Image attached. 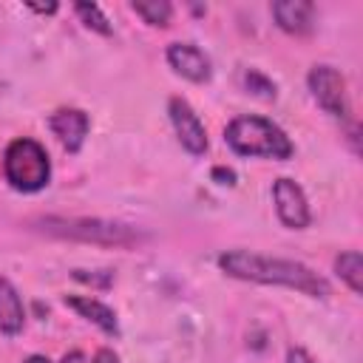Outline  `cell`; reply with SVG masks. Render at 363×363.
Returning a JSON list of instances; mask_svg holds the SVG:
<instances>
[{
    "label": "cell",
    "instance_id": "cell-1",
    "mask_svg": "<svg viewBox=\"0 0 363 363\" xmlns=\"http://www.w3.org/2000/svg\"><path fill=\"white\" fill-rule=\"evenodd\" d=\"M218 267L227 275L241 278V281L278 284V286H289V289H298V292L312 295V298L329 295L326 278H320L315 269H309L301 261L269 258V255H258V252H247V250H230V252L218 255Z\"/></svg>",
    "mask_w": 363,
    "mask_h": 363
},
{
    "label": "cell",
    "instance_id": "cell-2",
    "mask_svg": "<svg viewBox=\"0 0 363 363\" xmlns=\"http://www.w3.org/2000/svg\"><path fill=\"white\" fill-rule=\"evenodd\" d=\"M224 142L238 156H264V159H289L295 153L289 136L264 116H235L227 130Z\"/></svg>",
    "mask_w": 363,
    "mask_h": 363
},
{
    "label": "cell",
    "instance_id": "cell-3",
    "mask_svg": "<svg viewBox=\"0 0 363 363\" xmlns=\"http://www.w3.org/2000/svg\"><path fill=\"white\" fill-rule=\"evenodd\" d=\"M48 235L57 238H71V241H91V244H105V247H136L139 241H145V233L130 227V224H119V221H102V218H60V216H48L37 221Z\"/></svg>",
    "mask_w": 363,
    "mask_h": 363
},
{
    "label": "cell",
    "instance_id": "cell-4",
    "mask_svg": "<svg viewBox=\"0 0 363 363\" xmlns=\"http://www.w3.org/2000/svg\"><path fill=\"white\" fill-rule=\"evenodd\" d=\"M3 173H6V182L20 190V193H37L48 184L51 179V162H48V153L40 142L34 139H14L9 147H6V156H3Z\"/></svg>",
    "mask_w": 363,
    "mask_h": 363
},
{
    "label": "cell",
    "instance_id": "cell-5",
    "mask_svg": "<svg viewBox=\"0 0 363 363\" xmlns=\"http://www.w3.org/2000/svg\"><path fill=\"white\" fill-rule=\"evenodd\" d=\"M312 96L318 99V105L335 116V119H349V96H346V79L340 77L337 68L332 65H315L306 77Z\"/></svg>",
    "mask_w": 363,
    "mask_h": 363
},
{
    "label": "cell",
    "instance_id": "cell-6",
    "mask_svg": "<svg viewBox=\"0 0 363 363\" xmlns=\"http://www.w3.org/2000/svg\"><path fill=\"white\" fill-rule=\"evenodd\" d=\"M167 113H170V122L176 128V136H179L182 147L187 153H193V156H201L207 150V130H204L199 113L182 96H173L167 102Z\"/></svg>",
    "mask_w": 363,
    "mask_h": 363
},
{
    "label": "cell",
    "instance_id": "cell-7",
    "mask_svg": "<svg viewBox=\"0 0 363 363\" xmlns=\"http://www.w3.org/2000/svg\"><path fill=\"white\" fill-rule=\"evenodd\" d=\"M272 201H275V213L284 221V227L303 230L309 224L306 196H303V190L292 179H275V184H272Z\"/></svg>",
    "mask_w": 363,
    "mask_h": 363
},
{
    "label": "cell",
    "instance_id": "cell-8",
    "mask_svg": "<svg viewBox=\"0 0 363 363\" xmlns=\"http://www.w3.org/2000/svg\"><path fill=\"white\" fill-rule=\"evenodd\" d=\"M167 62L176 74H182L190 82H207L213 74L207 54L193 43H170L167 45Z\"/></svg>",
    "mask_w": 363,
    "mask_h": 363
},
{
    "label": "cell",
    "instance_id": "cell-9",
    "mask_svg": "<svg viewBox=\"0 0 363 363\" xmlns=\"http://www.w3.org/2000/svg\"><path fill=\"white\" fill-rule=\"evenodd\" d=\"M48 128L54 130V136L60 139V145L68 150V153H77L88 136V113L79 111V108H62L57 113L48 116Z\"/></svg>",
    "mask_w": 363,
    "mask_h": 363
},
{
    "label": "cell",
    "instance_id": "cell-10",
    "mask_svg": "<svg viewBox=\"0 0 363 363\" xmlns=\"http://www.w3.org/2000/svg\"><path fill=\"white\" fill-rule=\"evenodd\" d=\"M272 17L286 34H309L315 26V6L309 0H278L272 3Z\"/></svg>",
    "mask_w": 363,
    "mask_h": 363
},
{
    "label": "cell",
    "instance_id": "cell-11",
    "mask_svg": "<svg viewBox=\"0 0 363 363\" xmlns=\"http://www.w3.org/2000/svg\"><path fill=\"white\" fill-rule=\"evenodd\" d=\"M65 306H71L74 312H79V318L96 323L105 335H119V320H116L113 309L105 306L102 301H96L91 295H65Z\"/></svg>",
    "mask_w": 363,
    "mask_h": 363
},
{
    "label": "cell",
    "instance_id": "cell-12",
    "mask_svg": "<svg viewBox=\"0 0 363 363\" xmlns=\"http://www.w3.org/2000/svg\"><path fill=\"white\" fill-rule=\"evenodd\" d=\"M26 323V309L23 301L9 278H0V332L3 335H17Z\"/></svg>",
    "mask_w": 363,
    "mask_h": 363
},
{
    "label": "cell",
    "instance_id": "cell-13",
    "mask_svg": "<svg viewBox=\"0 0 363 363\" xmlns=\"http://www.w3.org/2000/svg\"><path fill=\"white\" fill-rule=\"evenodd\" d=\"M335 272L340 275V281H346V286L360 295L363 292V258L357 250H346L335 258Z\"/></svg>",
    "mask_w": 363,
    "mask_h": 363
},
{
    "label": "cell",
    "instance_id": "cell-14",
    "mask_svg": "<svg viewBox=\"0 0 363 363\" xmlns=\"http://www.w3.org/2000/svg\"><path fill=\"white\" fill-rule=\"evenodd\" d=\"M133 11L150 26H167L170 14H173V6L164 3V0H153V3H133Z\"/></svg>",
    "mask_w": 363,
    "mask_h": 363
},
{
    "label": "cell",
    "instance_id": "cell-15",
    "mask_svg": "<svg viewBox=\"0 0 363 363\" xmlns=\"http://www.w3.org/2000/svg\"><path fill=\"white\" fill-rule=\"evenodd\" d=\"M74 11L82 17V23H85L91 31H96V34H111V23H108V17L99 11L96 3H77Z\"/></svg>",
    "mask_w": 363,
    "mask_h": 363
},
{
    "label": "cell",
    "instance_id": "cell-16",
    "mask_svg": "<svg viewBox=\"0 0 363 363\" xmlns=\"http://www.w3.org/2000/svg\"><path fill=\"white\" fill-rule=\"evenodd\" d=\"M244 85H247L255 96H261V99H275V82H272L269 77H264L261 71H247V74H244Z\"/></svg>",
    "mask_w": 363,
    "mask_h": 363
},
{
    "label": "cell",
    "instance_id": "cell-17",
    "mask_svg": "<svg viewBox=\"0 0 363 363\" xmlns=\"http://www.w3.org/2000/svg\"><path fill=\"white\" fill-rule=\"evenodd\" d=\"M286 363H315V360L309 357V352H306V349H301V346H292V349L286 352Z\"/></svg>",
    "mask_w": 363,
    "mask_h": 363
},
{
    "label": "cell",
    "instance_id": "cell-18",
    "mask_svg": "<svg viewBox=\"0 0 363 363\" xmlns=\"http://www.w3.org/2000/svg\"><path fill=\"white\" fill-rule=\"evenodd\" d=\"M213 179L218 184H235V173L230 167H213Z\"/></svg>",
    "mask_w": 363,
    "mask_h": 363
},
{
    "label": "cell",
    "instance_id": "cell-19",
    "mask_svg": "<svg viewBox=\"0 0 363 363\" xmlns=\"http://www.w3.org/2000/svg\"><path fill=\"white\" fill-rule=\"evenodd\" d=\"M94 363H119V357H116L111 349H99L96 357H94Z\"/></svg>",
    "mask_w": 363,
    "mask_h": 363
},
{
    "label": "cell",
    "instance_id": "cell-20",
    "mask_svg": "<svg viewBox=\"0 0 363 363\" xmlns=\"http://www.w3.org/2000/svg\"><path fill=\"white\" fill-rule=\"evenodd\" d=\"M60 363H85V354L74 349V352H68V354H65V357H62Z\"/></svg>",
    "mask_w": 363,
    "mask_h": 363
},
{
    "label": "cell",
    "instance_id": "cell-21",
    "mask_svg": "<svg viewBox=\"0 0 363 363\" xmlns=\"http://www.w3.org/2000/svg\"><path fill=\"white\" fill-rule=\"evenodd\" d=\"M23 363H48V357H43V354H31V357H26Z\"/></svg>",
    "mask_w": 363,
    "mask_h": 363
}]
</instances>
